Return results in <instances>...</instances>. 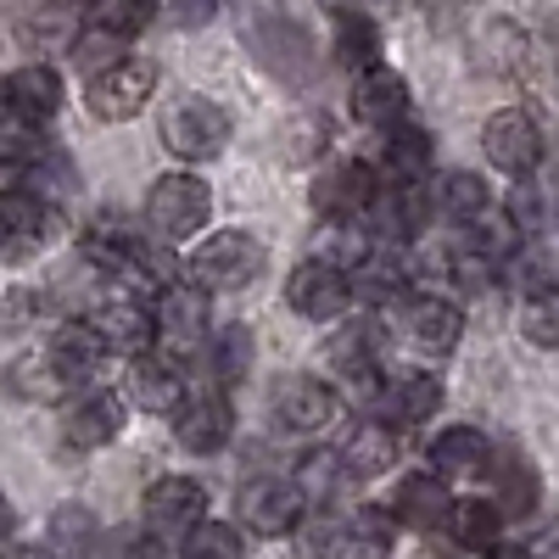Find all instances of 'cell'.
<instances>
[{
	"label": "cell",
	"mask_w": 559,
	"mask_h": 559,
	"mask_svg": "<svg viewBox=\"0 0 559 559\" xmlns=\"http://www.w3.org/2000/svg\"><path fill=\"white\" fill-rule=\"evenodd\" d=\"M191 280L202 292H247L252 280L269 269V247L252 236V229H218L191 252Z\"/></svg>",
	"instance_id": "obj_1"
},
{
	"label": "cell",
	"mask_w": 559,
	"mask_h": 559,
	"mask_svg": "<svg viewBox=\"0 0 559 559\" xmlns=\"http://www.w3.org/2000/svg\"><path fill=\"white\" fill-rule=\"evenodd\" d=\"M213 218V191L197 174H157L146 191V224L157 241H191Z\"/></svg>",
	"instance_id": "obj_2"
},
{
	"label": "cell",
	"mask_w": 559,
	"mask_h": 559,
	"mask_svg": "<svg viewBox=\"0 0 559 559\" xmlns=\"http://www.w3.org/2000/svg\"><path fill=\"white\" fill-rule=\"evenodd\" d=\"M152 96H157V68L146 57H112L84 84V102L102 123H129L134 112H146Z\"/></svg>",
	"instance_id": "obj_3"
},
{
	"label": "cell",
	"mask_w": 559,
	"mask_h": 559,
	"mask_svg": "<svg viewBox=\"0 0 559 559\" xmlns=\"http://www.w3.org/2000/svg\"><path fill=\"white\" fill-rule=\"evenodd\" d=\"M163 146L185 163H213L229 146V112L207 96H179L163 112Z\"/></svg>",
	"instance_id": "obj_4"
},
{
	"label": "cell",
	"mask_w": 559,
	"mask_h": 559,
	"mask_svg": "<svg viewBox=\"0 0 559 559\" xmlns=\"http://www.w3.org/2000/svg\"><path fill=\"white\" fill-rule=\"evenodd\" d=\"M481 152H487V163H492L498 174L526 179V174H537V163H543V123H537L526 107H498V112L487 118V129H481Z\"/></svg>",
	"instance_id": "obj_5"
},
{
	"label": "cell",
	"mask_w": 559,
	"mask_h": 559,
	"mask_svg": "<svg viewBox=\"0 0 559 559\" xmlns=\"http://www.w3.org/2000/svg\"><path fill=\"white\" fill-rule=\"evenodd\" d=\"M376 191H381V179L369 163L347 157V163H331L319 179H313V213L324 224H347V218H364L369 207H376Z\"/></svg>",
	"instance_id": "obj_6"
},
{
	"label": "cell",
	"mask_w": 559,
	"mask_h": 559,
	"mask_svg": "<svg viewBox=\"0 0 559 559\" xmlns=\"http://www.w3.org/2000/svg\"><path fill=\"white\" fill-rule=\"evenodd\" d=\"M236 515L258 537H286L302 521V492H297L292 476H252L236 492Z\"/></svg>",
	"instance_id": "obj_7"
},
{
	"label": "cell",
	"mask_w": 559,
	"mask_h": 559,
	"mask_svg": "<svg viewBox=\"0 0 559 559\" xmlns=\"http://www.w3.org/2000/svg\"><path fill=\"white\" fill-rule=\"evenodd\" d=\"M207 515V487L197 476H157L140 498V526L152 537H179Z\"/></svg>",
	"instance_id": "obj_8"
},
{
	"label": "cell",
	"mask_w": 559,
	"mask_h": 559,
	"mask_svg": "<svg viewBox=\"0 0 559 559\" xmlns=\"http://www.w3.org/2000/svg\"><path fill=\"white\" fill-rule=\"evenodd\" d=\"M286 302L302 313V319H319V324H331L347 313L353 302V286H347V269L331 263V258H302L286 280Z\"/></svg>",
	"instance_id": "obj_9"
},
{
	"label": "cell",
	"mask_w": 559,
	"mask_h": 559,
	"mask_svg": "<svg viewBox=\"0 0 559 559\" xmlns=\"http://www.w3.org/2000/svg\"><path fill=\"white\" fill-rule=\"evenodd\" d=\"M336 386L331 381H319V376H280L274 386H269V408H274V419L286 431H297V437H308V431H324L336 419Z\"/></svg>",
	"instance_id": "obj_10"
},
{
	"label": "cell",
	"mask_w": 559,
	"mask_h": 559,
	"mask_svg": "<svg viewBox=\"0 0 559 559\" xmlns=\"http://www.w3.org/2000/svg\"><path fill=\"white\" fill-rule=\"evenodd\" d=\"M174 437H179L185 453H197V459L224 453L229 437H236V408H229L224 392H197V397L185 392V403L174 408Z\"/></svg>",
	"instance_id": "obj_11"
},
{
	"label": "cell",
	"mask_w": 559,
	"mask_h": 559,
	"mask_svg": "<svg viewBox=\"0 0 559 559\" xmlns=\"http://www.w3.org/2000/svg\"><path fill=\"white\" fill-rule=\"evenodd\" d=\"M0 96H7V118H17L23 129H45L57 112H62V73L51 62H28L17 73L0 79Z\"/></svg>",
	"instance_id": "obj_12"
},
{
	"label": "cell",
	"mask_w": 559,
	"mask_h": 559,
	"mask_svg": "<svg viewBox=\"0 0 559 559\" xmlns=\"http://www.w3.org/2000/svg\"><path fill=\"white\" fill-rule=\"evenodd\" d=\"M123 419H129V403L118 392H84L62 408V442L73 453H96L123 437Z\"/></svg>",
	"instance_id": "obj_13"
},
{
	"label": "cell",
	"mask_w": 559,
	"mask_h": 559,
	"mask_svg": "<svg viewBox=\"0 0 559 559\" xmlns=\"http://www.w3.org/2000/svg\"><path fill=\"white\" fill-rule=\"evenodd\" d=\"M403 336L414 353H426V358H442L459 347L464 336V313L459 302L437 297V292H419V297H403Z\"/></svg>",
	"instance_id": "obj_14"
},
{
	"label": "cell",
	"mask_w": 559,
	"mask_h": 559,
	"mask_svg": "<svg viewBox=\"0 0 559 559\" xmlns=\"http://www.w3.org/2000/svg\"><path fill=\"white\" fill-rule=\"evenodd\" d=\"M152 324L157 336L174 342H202L207 336V319H213V292H202L197 280H168V286L152 292Z\"/></svg>",
	"instance_id": "obj_15"
},
{
	"label": "cell",
	"mask_w": 559,
	"mask_h": 559,
	"mask_svg": "<svg viewBox=\"0 0 559 559\" xmlns=\"http://www.w3.org/2000/svg\"><path fill=\"white\" fill-rule=\"evenodd\" d=\"M353 118L369 129H392L397 118H408V79L386 62H369L353 79Z\"/></svg>",
	"instance_id": "obj_16"
},
{
	"label": "cell",
	"mask_w": 559,
	"mask_h": 559,
	"mask_svg": "<svg viewBox=\"0 0 559 559\" xmlns=\"http://www.w3.org/2000/svg\"><path fill=\"white\" fill-rule=\"evenodd\" d=\"M90 331H96L102 347L118 353V358H140V353L157 342L152 308L140 302V297H112V302H102L96 313H90Z\"/></svg>",
	"instance_id": "obj_17"
},
{
	"label": "cell",
	"mask_w": 559,
	"mask_h": 559,
	"mask_svg": "<svg viewBox=\"0 0 559 559\" xmlns=\"http://www.w3.org/2000/svg\"><path fill=\"white\" fill-rule=\"evenodd\" d=\"M247 39H252L258 62H263L280 84H308V79H313V57H308V34H302V28L269 17V23H258V28L247 23Z\"/></svg>",
	"instance_id": "obj_18"
},
{
	"label": "cell",
	"mask_w": 559,
	"mask_h": 559,
	"mask_svg": "<svg viewBox=\"0 0 559 559\" xmlns=\"http://www.w3.org/2000/svg\"><path fill=\"white\" fill-rule=\"evenodd\" d=\"M347 286H353V297H364V302H403L408 297V258L397 252V247H376L369 241L353 263H347Z\"/></svg>",
	"instance_id": "obj_19"
},
{
	"label": "cell",
	"mask_w": 559,
	"mask_h": 559,
	"mask_svg": "<svg viewBox=\"0 0 559 559\" xmlns=\"http://www.w3.org/2000/svg\"><path fill=\"white\" fill-rule=\"evenodd\" d=\"M448 503H453L448 481H442V476H431V471H419V476H403V481L392 487L386 515H392L397 526H408V532H442Z\"/></svg>",
	"instance_id": "obj_20"
},
{
	"label": "cell",
	"mask_w": 559,
	"mask_h": 559,
	"mask_svg": "<svg viewBox=\"0 0 559 559\" xmlns=\"http://www.w3.org/2000/svg\"><path fill=\"white\" fill-rule=\"evenodd\" d=\"M487 464H492V437L476 426H442L431 437V476L442 481H476L487 476Z\"/></svg>",
	"instance_id": "obj_21"
},
{
	"label": "cell",
	"mask_w": 559,
	"mask_h": 559,
	"mask_svg": "<svg viewBox=\"0 0 559 559\" xmlns=\"http://www.w3.org/2000/svg\"><path fill=\"white\" fill-rule=\"evenodd\" d=\"M102 358H107V347H102L96 331H90V319L57 324V331H51V347H45V369H51L62 386H73V381H84V376H96Z\"/></svg>",
	"instance_id": "obj_22"
},
{
	"label": "cell",
	"mask_w": 559,
	"mask_h": 559,
	"mask_svg": "<svg viewBox=\"0 0 559 559\" xmlns=\"http://www.w3.org/2000/svg\"><path fill=\"white\" fill-rule=\"evenodd\" d=\"M336 459H342L347 476L376 481V476H386L397 464V431L386 426V419H358V426L347 431V442L336 448Z\"/></svg>",
	"instance_id": "obj_23"
},
{
	"label": "cell",
	"mask_w": 559,
	"mask_h": 559,
	"mask_svg": "<svg viewBox=\"0 0 559 559\" xmlns=\"http://www.w3.org/2000/svg\"><path fill=\"white\" fill-rule=\"evenodd\" d=\"M376 202H381V218H386L392 241L419 236V229H431V218H437V202H431L426 179H386V191H376Z\"/></svg>",
	"instance_id": "obj_24"
},
{
	"label": "cell",
	"mask_w": 559,
	"mask_h": 559,
	"mask_svg": "<svg viewBox=\"0 0 559 559\" xmlns=\"http://www.w3.org/2000/svg\"><path fill=\"white\" fill-rule=\"evenodd\" d=\"M487 476H492V503H498V515H503V521H526L532 509H537L543 481H537V471H532L521 453H498V448H492Z\"/></svg>",
	"instance_id": "obj_25"
},
{
	"label": "cell",
	"mask_w": 559,
	"mask_h": 559,
	"mask_svg": "<svg viewBox=\"0 0 559 559\" xmlns=\"http://www.w3.org/2000/svg\"><path fill=\"white\" fill-rule=\"evenodd\" d=\"M0 229H7L17 247H39V241L57 229L51 197L28 191V185H7V191H0Z\"/></svg>",
	"instance_id": "obj_26"
},
{
	"label": "cell",
	"mask_w": 559,
	"mask_h": 559,
	"mask_svg": "<svg viewBox=\"0 0 559 559\" xmlns=\"http://www.w3.org/2000/svg\"><path fill=\"white\" fill-rule=\"evenodd\" d=\"M134 403L152 408V414H174L185 403V364L146 347L134 358Z\"/></svg>",
	"instance_id": "obj_27"
},
{
	"label": "cell",
	"mask_w": 559,
	"mask_h": 559,
	"mask_svg": "<svg viewBox=\"0 0 559 559\" xmlns=\"http://www.w3.org/2000/svg\"><path fill=\"white\" fill-rule=\"evenodd\" d=\"M442 403H448L442 381L431 376V369H419V376H403V381H392L381 392V408H386L381 419H397V426H426Z\"/></svg>",
	"instance_id": "obj_28"
},
{
	"label": "cell",
	"mask_w": 559,
	"mask_h": 559,
	"mask_svg": "<svg viewBox=\"0 0 559 559\" xmlns=\"http://www.w3.org/2000/svg\"><path fill=\"white\" fill-rule=\"evenodd\" d=\"M431 163H437V140L431 129H419V123H392L386 129V179H431Z\"/></svg>",
	"instance_id": "obj_29"
},
{
	"label": "cell",
	"mask_w": 559,
	"mask_h": 559,
	"mask_svg": "<svg viewBox=\"0 0 559 559\" xmlns=\"http://www.w3.org/2000/svg\"><path fill=\"white\" fill-rule=\"evenodd\" d=\"M442 526L453 532V543H459L464 554H481V548H492V543L503 537V515H498L492 498H453Z\"/></svg>",
	"instance_id": "obj_30"
},
{
	"label": "cell",
	"mask_w": 559,
	"mask_h": 559,
	"mask_svg": "<svg viewBox=\"0 0 559 559\" xmlns=\"http://www.w3.org/2000/svg\"><path fill=\"white\" fill-rule=\"evenodd\" d=\"M431 202H437V213H448L453 224H464V218H476V213L492 207V191H487V179H481V174L453 168V174H442V185L431 191Z\"/></svg>",
	"instance_id": "obj_31"
},
{
	"label": "cell",
	"mask_w": 559,
	"mask_h": 559,
	"mask_svg": "<svg viewBox=\"0 0 559 559\" xmlns=\"http://www.w3.org/2000/svg\"><path fill=\"white\" fill-rule=\"evenodd\" d=\"M134 241H140V236H134V229H129L123 218H112V213H102V218L79 236L84 258L96 263V269H107V274H118V269H123V258L134 252Z\"/></svg>",
	"instance_id": "obj_32"
},
{
	"label": "cell",
	"mask_w": 559,
	"mask_h": 559,
	"mask_svg": "<svg viewBox=\"0 0 559 559\" xmlns=\"http://www.w3.org/2000/svg\"><path fill=\"white\" fill-rule=\"evenodd\" d=\"M157 17V0H90V28H102L112 39H134V34H146Z\"/></svg>",
	"instance_id": "obj_33"
},
{
	"label": "cell",
	"mask_w": 559,
	"mask_h": 559,
	"mask_svg": "<svg viewBox=\"0 0 559 559\" xmlns=\"http://www.w3.org/2000/svg\"><path fill=\"white\" fill-rule=\"evenodd\" d=\"M336 57L347 68H369V62H381V28L376 17H364V12H336Z\"/></svg>",
	"instance_id": "obj_34"
},
{
	"label": "cell",
	"mask_w": 559,
	"mask_h": 559,
	"mask_svg": "<svg viewBox=\"0 0 559 559\" xmlns=\"http://www.w3.org/2000/svg\"><path fill=\"white\" fill-rule=\"evenodd\" d=\"M179 559H247V543L236 526L202 515L191 532H179Z\"/></svg>",
	"instance_id": "obj_35"
},
{
	"label": "cell",
	"mask_w": 559,
	"mask_h": 559,
	"mask_svg": "<svg viewBox=\"0 0 559 559\" xmlns=\"http://www.w3.org/2000/svg\"><path fill=\"white\" fill-rule=\"evenodd\" d=\"M392 537H397V521L386 509H358L347 521V559H386Z\"/></svg>",
	"instance_id": "obj_36"
},
{
	"label": "cell",
	"mask_w": 559,
	"mask_h": 559,
	"mask_svg": "<svg viewBox=\"0 0 559 559\" xmlns=\"http://www.w3.org/2000/svg\"><path fill=\"white\" fill-rule=\"evenodd\" d=\"M252 353H258V342H252L247 324H224V331L213 336V347H207L213 376H218L224 386H236V381L247 376V369H252Z\"/></svg>",
	"instance_id": "obj_37"
},
{
	"label": "cell",
	"mask_w": 559,
	"mask_h": 559,
	"mask_svg": "<svg viewBox=\"0 0 559 559\" xmlns=\"http://www.w3.org/2000/svg\"><path fill=\"white\" fill-rule=\"evenodd\" d=\"M308 559H347V521L342 515H313L292 526Z\"/></svg>",
	"instance_id": "obj_38"
},
{
	"label": "cell",
	"mask_w": 559,
	"mask_h": 559,
	"mask_svg": "<svg viewBox=\"0 0 559 559\" xmlns=\"http://www.w3.org/2000/svg\"><path fill=\"white\" fill-rule=\"evenodd\" d=\"M297 492H302V503L313 498V503H324L336 492V481H342V459L331 453V448H313V453H302V464H297Z\"/></svg>",
	"instance_id": "obj_39"
},
{
	"label": "cell",
	"mask_w": 559,
	"mask_h": 559,
	"mask_svg": "<svg viewBox=\"0 0 559 559\" xmlns=\"http://www.w3.org/2000/svg\"><path fill=\"white\" fill-rule=\"evenodd\" d=\"M521 336L537 342V347H554V342H559V297H554V286L526 297V308H521Z\"/></svg>",
	"instance_id": "obj_40"
},
{
	"label": "cell",
	"mask_w": 559,
	"mask_h": 559,
	"mask_svg": "<svg viewBox=\"0 0 559 559\" xmlns=\"http://www.w3.org/2000/svg\"><path fill=\"white\" fill-rule=\"evenodd\" d=\"M509 224L521 229V241H526V236H543V229H548V197L532 185V174L515 185V202H509Z\"/></svg>",
	"instance_id": "obj_41"
},
{
	"label": "cell",
	"mask_w": 559,
	"mask_h": 559,
	"mask_svg": "<svg viewBox=\"0 0 559 559\" xmlns=\"http://www.w3.org/2000/svg\"><path fill=\"white\" fill-rule=\"evenodd\" d=\"M112 57H123V39H112V34H102V28H84V34L73 39V62L90 68V73L107 68Z\"/></svg>",
	"instance_id": "obj_42"
},
{
	"label": "cell",
	"mask_w": 559,
	"mask_h": 559,
	"mask_svg": "<svg viewBox=\"0 0 559 559\" xmlns=\"http://www.w3.org/2000/svg\"><path fill=\"white\" fill-rule=\"evenodd\" d=\"M224 0H168V23L174 28H207L218 17Z\"/></svg>",
	"instance_id": "obj_43"
},
{
	"label": "cell",
	"mask_w": 559,
	"mask_h": 559,
	"mask_svg": "<svg viewBox=\"0 0 559 559\" xmlns=\"http://www.w3.org/2000/svg\"><path fill=\"white\" fill-rule=\"evenodd\" d=\"M481 559H532V554H526V543H503L498 537L492 548H481Z\"/></svg>",
	"instance_id": "obj_44"
},
{
	"label": "cell",
	"mask_w": 559,
	"mask_h": 559,
	"mask_svg": "<svg viewBox=\"0 0 559 559\" xmlns=\"http://www.w3.org/2000/svg\"><path fill=\"white\" fill-rule=\"evenodd\" d=\"M12 526H17V515H12V498L0 492V537H12Z\"/></svg>",
	"instance_id": "obj_45"
},
{
	"label": "cell",
	"mask_w": 559,
	"mask_h": 559,
	"mask_svg": "<svg viewBox=\"0 0 559 559\" xmlns=\"http://www.w3.org/2000/svg\"><path fill=\"white\" fill-rule=\"evenodd\" d=\"M0 123H7V96H0Z\"/></svg>",
	"instance_id": "obj_46"
}]
</instances>
